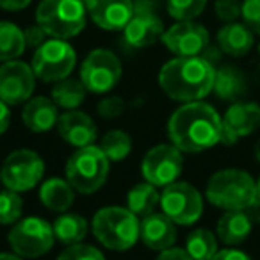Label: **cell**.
Wrapping results in <instances>:
<instances>
[{
	"mask_svg": "<svg viewBox=\"0 0 260 260\" xmlns=\"http://www.w3.org/2000/svg\"><path fill=\"white\" fill-rule=\"evenodd\" d=\"M25 36L18 25L0 22V61H13L25 50Z\"/></svg>",
	"mask_w": 260,
	"mask_h": 260,
	"instance_id": "cell-28",
	"label": "cell"
},
{
	"mask_svg": "<svg viewBox=\"0 0 260 260\" xmlns=\"http://www.w3.org/2000/svg\"><path fill=\"white\" fill-rule=\"evenodd\" d=\"M40 200L48 210L66 212L75 200V189L68 180L62 178H48L41 184Z\"/></svg>",
	"mask_w": 260,
	"mask_h": 260,
	"instance_id": "cell-24",
	"label": "cell"
},
{
	"mask_svg": "<svg viewBox=\"0 0 260 260\" xmlns=\"http://www.w3.org/2000/svg\"><path fill=\"white\" fill-rule=\"evenodd\" d=\"M123 111H125V102H123V98H119V96L104 98L96 107V112L105 119L118 118V116L123 114Z\"/></svg>",
	"mask_w": 260,
	"mask_h": 260,
	"instance_id": "cell-36",
	"label": "cell"
},
{
	"mask_svg": "<svg viewBox=\"0 0 260 260\" xmlns=\"http://www.w3.org/2000/svg\"><path fill=\"white\" fill-rule=\"evenodd\" d=\"M109 166L111 160L105 157L100 146L89 145L77 148V152L66 162V180L77 192L93 194L107 180Z\"/></svg>",
	"mask_w": 260,
	"mask_h": 260,
	"instance_id": "cell-6",
	"label": "cell"
},
{
	"mask_svg": "<svg viewBox=\"0 0 260 260\" xmlns=\"http://www.w3.org/2000/svg\"><path fill=\"white\" fill-rule=\"evenodd\" d=\"M256 192H258V196H260V177L256 178Z\"/></svg>",
	"mask_w": 260,
	"mask_h": 260,
	"instance_id": "cell-45",
	"label": "cell"
},
{
	"mask_svg": "<svg viewBox=\"0 0 260 260\" xmlns=\"http://www.w3.org/2000/svg\"><path fill=\"white\" fill-rule=\"evenodd\" d=\"M162 212L175 224H194L203 214V198L194 185L187 182H173L160 192Z\"/></svg>",
	"mask_w": 260,
	"mask_h": 260,
	"instance_id": "cell-9",
	"label": "cell"
},
{
	"mask_svg": "<svg viewBox=\"0 0 260 260\" xmlns=\"http://www.w3.org/2000/svg\"><path fill=\"white\" fill-rule=\"evenodd\" d=\"M185 251L192 256V260H210L219 251L217 235L207 228H198L191 232L185 239Z\"/></svg>",
	"mask_w": 260,
	"mask_h": 260,
	"instance_id": "cell-29",
	"label": "cell"
},
{
	"mask_svg": "<svg viewBox=\"0 0 260 260\" xmlns=\"http://www.w3.org/2000/svg\"><path fill=\"white\" fill-rule=\"evenodd\" d=\"M86 91L87 89L82 84V80L62 79L55 82L54 89H52V100L55 102L57 107L73 111L86 100Z\"/></svg>",
	"mask_w": 260,
	"mask_h": 260,
	"instance_id": "cell-27",
	"label": "cell"
},
{
	"mask_svg": "<svg viewBox=\"0 0 260 260\" xmlns=\"http://www.w3.org/2000/svg\"><path fill=\"white\" fill-rule=\"evenodd\" d=\"M0 184H2V173H0Z\"/></svg>",
	"mask_w": 260,
	"mask_h": 260,
	"instance_id": "cell-47",
	"label": "cell"
},
{
	"mask_svg": "<svg viewBox=\"0 0 260 260\" xmlns=\"http://www.w3.org/2000/svg\"><path fill=\"white\" fill-rule=\"evenodd\" d=\"M87 15L104 30H123L134 15V0H86Z\"/></svg>",
	"mask_w": 260,
	"mask_h": 260,
	"instance_id": "cell-17",
	"label": "cell"
},
{
	"mask_svg": "<svg viewBox=\"0 0 260 260\" xmlns=\"http://www.w3.org/2000/svg\"><path fill=\"white\" fill-rule=\"evenodd\" d=\"M36 86L32 66L23 61H6L0 66V98L8 105L25 104Z\"/></svg>",
	"mask_w": 260,
	"mask_h": 260,
	"instance_id": "cell-15",
	"label": "cell"
},
{
	"mask_svg": "<svg viewBox=\"0 0 260 260\" xmlns=\"http://www.w3.org/2000/svg\"><path fill=\"white\" fill-rule=\"evenodd\" d=\"M216 68L202 55L175 57L162 66L159 84L177 102H198L212 93Z\"/></svg>",
	"mask_w": 260,
	"mask_h": 260,
	"instance_id": "cell-2",
	"label": "cell"
},
{
	"mask_svg": "<svg viewBox=\"0 0 260 260\" xmlns=\"http://www.w3.org/2000/svg\"><path fill=\"white\" fill-rule=\"evenodd\" d=\"M212 91L219 100L234 104L248 93V79L237 66H219V68H216Z\"/></svg>",
	"mask_w": 260,
	"mask_h": 260,
	"instance_id": "cell-23",
	"label": "cell"
},
{
	"mask_svg": "<svg viewBox=\"0 0 260 260\" xmlns=\"http://www.w3.org/2000/svg\"><path fill=\"white\" fill-rule=\"evenodd\" d=\"M0 260H23V256L16 253H0Z\"/></svg>",
	"mask_w": 260,
	"mask_h": 260,
	"instance_id": "cell-43",
	"label": "cell"
},
{
	"mask_svg": "<svg viewBox=\"0 0 260 260\" xmlns=\"http://www.w3.org/2000/svg\"><path fill=\"white\" fill-rule=\"evenodd\" d=\"M162 43L170 52H173L177 57H194L202 55L205 48L210 45L209 30L196 23L194 20L177 22L162 34Z\"/></svg>",
	"mask_w": 260,
	"mask_h": 260,
	"instance_id": "cell-14",
	"label": "cell"
},
{
	"mask_svg": "<svg viewBox=\"0 0 260 260\" xmlns=\"http://www.w3.org/2000/svg\"><path fill=\"white\" fill-rule=\"evenodd\" d=\"M216 38L221 52L232 57H244L246 54L251 52L255 45V32L244 22L224 23V27L217 30Z\"/></svg>",
	"mask_w": 260,
	"mask_h": 260,
	"instance_id": "cell-21",
	"label": "cell"
},
{
	"mask_svg": "<svg viewBox=\"0 0 260 260\" xmlns=\"http://www.w3.org/2000/svg\"><path fill=\"white\" fill-rule=\"evenodd\" d=\"M86 15L82 0H41L36 9V23L50 38L70 40L82 32Z\"/></svg>",
	"mask_w": 260,
	"mask_h": 260,
	"instance_id": "cell-5",
	"label": "cell"
},
{
	"mask_svg": "<svg viewBox=\"0 0 260 260\" xmlns=\"http://www.w3.org/2000/svg\"><path fill=\"white\" fill-rule=\"evenodd\" d=\"M260 126V105L256 102L237 100L223 116L221 145L232 146L242 138H248Z\"/></svg>",
	"mask_w": 260,
	"mask_h": 260,
	"instance_id": "cell-16",
	"label": "cell"
},
{
	"mask_svg": "<svg viewBox=\"0 0 260 260\" xmlns=\"http://www.w3.org/2000/svg\"><path fill=\"white\" fill-rule=\"evenodd\" d=\"M2 184L6 189L25 192L34 189L45 175V162L32 150H16L6 157L2 164Z\"/></svg>",
	"mask_w": 260,
	"mask_h": 260,
	"instance_id": "cell-10",
	"label": "cell"
},
{
	"mask_svg": "<svg viewBox=\"0 0 260 260\" xmlns=\"http://www.w3.org/2000/svg\"><path fill=\"white\" fill-rule=\"evenodd\" d=\"M255 159H256V162L260 164V139L256 141V145H255Z\"/></svg>",
	"mask_w": 260,
	"mask_h": 260,
	"instance_id": "cell-44",
	"label": "cell"
},
{
	"mask_svg": "<svg viewBox=\"0 0 260 260\" xmlns=\"http://www.w3.org/2000/svg\"><path fill=\"white\" fill-rule=\"evenodd\" d=\"M121 79V62L118 55L105 48L89 52L80 66V80L87 91L105 94L116 87Z\"/></svg>",
	"mask_w": 260,
	"mask_h": 260,
	"instance_id": "cell-11",
	"label": "cell"
},
{
	"mask_svg": "<svg viewBox=\"0 0 260 260\" xmlns=\"http://www.w3.org/2000/svg\"><path fill=\"white\" fill-rule=\"evenodd\" d=\"M77 62V54L66 40L50 38L32 55V72L43 82H59L68 79Z\"/></svg>",
	"mask_w": 260,
	"mask_h": 260,
	"instance_id": "cell-7",
	"label": "cell"
},
{
	"mask_svg": "<svg viewBox=\"0 0 260 260\" xmlns=\"http://www.w3.org/2000/svg\"><path fill=\"white\" fill-rule=\"evenodd\" d=\"M168 136L182 153L205 152L221 143L223 116L202 100L187 102L171 114Z\"/></svg>",
	"mask_w": 260,
	"mask_h": 260,
	"instance_id": "cell-1",
	"label": "cell"
},
{
	"mask_svg": "<svg viewBox=\"0 0 260 260\" xmlns=\"http://www.w3.org/2000/svg\"><path fill=\"white\" fill-rule=\"evenodd\" d=\"M157 260H192V256L182 248H168L160 251Z\"/></svg>",
	"mask_w": 260,
	"mask_h": 260,
	"instance_id": "cell-39",
	"label": "cell"
},
{
	"mask_svg": "<svg viewBox=\"0 0 260 260\" xmlns=\"http://www.w3.org/2000/svg\"><path fill=\"white\" fill-rule=\"evenodd\" d=\"M57 260H105L104 253L91 244H72L57 256Z\"/></svg>",
	"mask_w": 260,
	"mask_h": 260,
	"instance_id": "cell-33",
	"label": "cell"
},
{
	"mask_svg": "<svg viewBox=\"0 0 260 260\" xmlns=\"http://www.w3.org/2000/svg\"><path fill=\"white\" fill-rule=\"evenodd\" d=\"M57 130L59 136L75 148L93 145L98 136L96 123L93 121V118L86 112L77 111V109L66 111L64 114L59 116Z\"/></svg>",
	"mask_w": 260,
	"mask_h": 260,
	"instance_id": "cell-18",
	"label": "cell"
},
{
	"mask_svg": "<svg viewBox=\"0 0 260 260\" xmlns=\"http://www.w3.org/2000/svg\"><path fill=\"white\" fill-rule=\"evenodd\" d=\"M55 239L66 246L79 244L87 234V221L79 214H61L52 224Z\"/></svg>",
	"mask_w": 260,
	"mask_h": 260,
	"instance_id": "cell-26",
	"label": "cell"
},
{
	"mask_svg": "<svg viewBox=\"0 0 260 260\" xmlns=\"http://www.w3.org/2000/svg\"><path fill=\"white\" fill-rule=\"evenodd\" d=\"M23 200L20 192L6 189L0 191V224H15L22 219Z\"/></svg>",
	"mask_w": 260,
	"mask_h": 260,
	"instance_id": "cell-31",
	"label": "cell"
},
{
	"mask_svg": "<svg viewBox=\"0 0 260 260\" xmlns=\"http://www.w3.org/2000/svg\"><path fill=\"white\" fill-rule=\"evenodd\" d=\"M214 11H216V16L221 22H237V18L242 13V2L241 0H216Z\"/></svg>",
	"mask_w": 260,
	"mask_h": 260,
	"instance_id": "cell-34",
	"label": "cell"
},
{
	"mask_svg": "<svg viewBox=\"0 0 260 260\" xmlns=\"http://www.w3.org/2000/svg\"><path fill=\"white\" fill-rule=\"evenodd\" d=\"M100 150L105 153L111 162H119L123 160L132 150V139L126 132L123 130H109L107 134L102 138L100 141Z\"/></svg>",
	"mask_w": 260,
	"mask_h": 260,
	"instance_id": "cell-30",
	"label": "cell"
},
{
	"mask_svg": "<svg viewBox=\"0 0 260 260\" xmlns=\"http://www.w3.org/2000/svg\"><path fill=\"white\" fill-rule=\"evenodd\" d=\"M30 4V0H0V9L4 11H22Z\"/></svg>",
	"mask_w": 260,
	"mask_h": 260,
	"instance_id": "cell-41",
	"label": "cell"
},
{
	"mask_svg": "<svg viewBox=\"0 0 260 260\" xmlns=\"http://www.w3.org/2000/svg\"><path fill=\"white\" fill-rule=\"evenodd\" d=\"M210 260H251V256L246 251H242V249L224 248V249H219Z\"/></svg>",
	"mask_w": 260,
	"mask_h": 260,
	"instance_id": "cell-38",
	"label": "cell"
},
{
	"mask_svg": "<svg viewBox=\"0 0 260 260\" xmlns=\"http://www.w3.org/2000/svg\"><path fill=\"white\" fill-rule=\"evenodd\" d=\"M207 0H168V13L177 22L194 20L203 13Z\"/></svg>",
	"mask_w": 260,
	"mask_h": 260,
	"instance_id": "cell-32",
	"label": "cell"
},
{
	"mask_svg": "<svg viewBox=\"0 0 260 260\" xmlns=\"http://www.w3.org/2000/svg\"><path fill=\"white\" fill-rule=\"evenodd\" d=\"M205 196L214 207L226 210H246L255 198L256 180L244 170L226 168L219 170L209 178Z\"/></svg>",
	"mask_w": 260,
	"mask_h": 260,
	"instance_id": "cell-3",
	"label": "cell"
},
{
	"mask_svg": "<svg viewBox=\"0 0 260 260\" xmlns=\"http://www.w3.org/2000/svg\"><path fill=\"white\" fill-rule=\"evenodd\" d=\"M23 36H25L27 47L38 48V47H41V45H43L45 41H47V36H48V34L43 30V27H40V25L36 23V25L27 27V29L23 30Z\"/></svg>",
	"mask_w": 260,
	"mask_h": 260,
	"instance_id": "cell-37",
	"label": "cell"
},
{
	"mask_svg": "<svg viewBox=\"0 0 260 260\" xmlns=\"http://www.w3.org/2000/svg\"><path fill=\"white\" fill-rule=\"evenodd\" d=\"M184 170V157L182 152L175 145H157L150 150L143 159V177L146 182L166 187V185L177 182Z\"/></svg>",
	"mask_w": 260,
	"mask_h": 260,
	"instance_id": "cell-13",
	"label": "cell"
},
{
	"mask_svg": "<svg viewBox=\"0 0 260 260\" xmlns=\"http://www.w3.org/2000/svg\"><path fill=\"white\" fill-rule=\"evenodd\" d=\"M93 234L102 246L112 251H126L141 235V221L132 210L123 207H105L93 217Z\"/></svg>",
	"mask_w": 260,
	"mask_h": 260,
	"instance_id": "cell-4",
	"label": "cell"
},
{
	"mask_svg": "<svg viewBox=\"0 0 260 260\" xmlns=\"http://www.w3.org/2000/svg\"><path fill=\"white\" fill-rule=\"evenodd\" d=\"M241 18L255 34H260V0H244Z\"/></svg>",
	"mask_w": 260,
	"mask_h": 260,
	"instance_id": "cell-35",
	"label": "cell"
},
{
	"mask_svg": "<svg viewBox=\"0 0 260 260\" xmlns=\"http://www.w3.org/2000/svg\"><path fill=\"white\" fill-rule=\"evenodd\" d=\"M244 212L249 216V219L253 221V224H260V196H256L255 202H253Z\"/></svg>",
	"mask_w": 260,
	"mask_h": 260,
	"instance_id": "cell-42",
	"label": "cell"
},
{
	"mask_svg": "<svg viewBox=\"0 0 260 260\" xmlns=\"http://www.w3.org/2000/svg\"><path fill=\"white\" fill-rule=\"evenodd\" d=\"M253 221L244 210H226L216 224V235L226 246L242 244L251 235Z\"/></svg>",
	"mask_w": 260,
	"mask_h": 260,
	"instance_id": "cell-22",
	"label": "cell"
},
{
	"mask_svg": "<svg viewBox=\"0 0 260 260\" xmlns=\"http://www.w3.org/2000/svg\"><path fill=\"white\" fill-rule=\"evenodd\" d=\"M22 121L32 132H48L52 130L59 121L57 105L52 98L47 96H36L32 100L25 102L22 111Z\"/></svg>",
	"mask_w": 260,
	"mask_h": 260,
	"instance_id": "cell-20",
	"label": "cell"
},
{
	"mask_svg": "<svg viewBox=\"0 0 260 260\" xmlns=\"http://www.w3.org/2000/svg\"><path fill=\"white\" fill-rule=\"evenodd\" d=\"M164 23L157 15V0H136L134 15L123 29V38L132 48H146L160 40Z\"/></svg>",
	"mask_w": 260,
	"mask_h": 260,
	"instance_id": "cell-12",
	"label": "cell"
},
{
	"mask_svg": "<svg viewBox=\"0 0 260 260\" xmlns=\"http://www.w3.org/2000/svg\"><path fill=\"white\" fill-rule=\"evenodd\" d=\"M9 123H11V109L0 98V136L9 128Z\"/></svg>",
	"mask_w": 260,
	"mask_h": 260,
	"instance_id": "cell-40",
	"label": "cell"
},
{
	"mask_svg": "<svg viewBox=\"0 0 260 260\" xmlns=\"http://www.w3.org/2000/svg\"><path fill=\"white\" fill-rule=\"evenodd\" d=\"M139 239L150 249L164 251L168 248H173L175 242H177V226H175V223L164 212L162 214L153 212L150 216L143 217Z\"/></svg>",
	"mask_w": 260,
	"mask_h": 260,
	"instance_id": "cell-19",
	"label": "cell"
},
{
	"mask_svg": "<svg viewBox=\"0 0 260 260\" xmlns=\"http://www.w3.org/2000/svg\"><path fill=\"white\" fill-rule=\"evenodd\" d=\"M256 50H258V57H260V43H258V47H256Z\"/></svg>",
	"mask_w": 260,
	"mask_h": 260,
	"instance_id": "cell-46",
	"label": "cell"
},
{
	"mask_svg": "<svg viewBox=\"0 0 260 260\" xmlns=\"http://www.w3.org/2000/svg\"><path fill=\"white\" fill-rule=\"evenodd\" d=\"M126 203H128V210H132L138 217H146L153 214L155 207L160 203V194L157 191V185L150 184V182L134 185L128 191Z\"/></svg>",
	"mask_w": 260,
	"mask_h": 260,
	"instance_id": "cell-25",
	"label": "cell"
},
{
	"mask_svg": "<svg viewBox=\"0 0 260 260\" xmlns=\"http://www.w3.org/2000/svg\"><path fill=\"white\" fill-rule=\"evenodd\" d=\"M54 228L50 223L36 216L20 219L13 224L8 235V242L16 255L23 258H36L50 251L54 246Z\"/></svg>",
	"mask_w": 260,
	"mask_h": 260,
	"instance_id": "cell-8",
	"label": "cell"
}]
</instances>
